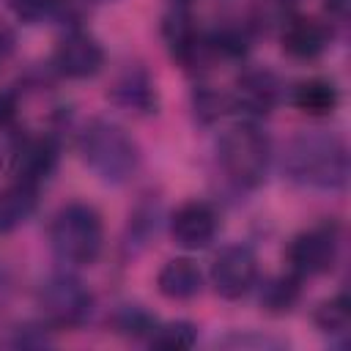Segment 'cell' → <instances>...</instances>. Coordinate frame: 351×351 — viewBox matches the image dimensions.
I'll use <instances>...</instances> for the list:
<instances>
[{
  "label": "cell",
  "mask_w": 351,
  "mask_h": 351,
  "mask_svg": "<svg viewBox=\"0 0 351 351\" xmlns=\"http://www.w3.org/2000/svg\"><path fill=\"white\" fill-rule=\"evenodd\" d=\"M282 173L291 184L304 189H315V192L343 189L348 184L346 140L324 129L293 134L282 151Z\"/></svg>",
  "instance_id": "cell-1"
},
{
  "label": "cell",
  "mask_w": 351,
  "mask_h": 351,
  "mask_svg": "<svg viewBox=\"0 0 351 351\" xmlns=\"http://www.w3.org/2000/svg\"><path fill=\"white\" fill-rule=\"evenodd\" d=\"M82 165L107 186H123L140 167V148L132 134L107 118H90L77 134Z\"/></svg>",
  "instance_id": "cell-2"
},
{
  "label": "cell",
  "mask_w": 351,
  "mask_h": 351,
  "mask_svg": "<svg viewBox=\"0 0 351 351\" xmlns=\"http://www.w3.org/2000/svg\"><path fill=\"white\" fill-rule=\"evenodd\" d=\"M217 162L236 189H255L266 181L271 143L255 121L233 123L217 140Z\"/></svg>",
  "instance_id": "cell-3"
},
{
  "label": "cell",
  "mask_w": 351,
  "mask_h": 351,
  "mask_svg": "<svg viewBox=\"0 0 351 351\" xmlns=\"http://www.w3.org/2000/svg\"><path fill=\"white\" fill-rule=\"evenodd\" d=\"M49 247L58 261L69 266H90L104 247V225L93 206L66 203L55 211L49 222Z\"/></svg>",
  "instance_id": "cell-4"
},
{
  "label": "cell",
  "mask_w": 351,
  "mask_h": 351,
  "mask_svg": "<svg viewBox=\"0 0 351 351\" xmlns=\"http://www.w3.org/2000/svg\"><path fill=\"white\" fill-rule=\"evenodd\" d=\"M38 307L52 326H60V329L82 326L93 313V293L80 277L69 271H58L41 282Z\"/></svg>",
  "instance_id": "cell-5"
},
{
  "label": "cell",
  "mask_w": 351,
  "mask_h": 351,
  "mask_svg": "<svg viewBox=\"0 0 351 351\" xmlns=\"http://www.w3.org/2000/svg\"><path fill=\"white\" fill-rule=\"evenodd\" d=\"M340 239L335 225H318L310 230H302L288 244V263L291 271L299 277H318L326 274L337 261Z\"/></svg>",
  "instance_id": "cell-6"
},
{
  "label": "cell",
  "mask_w": 351,
  "mask_h": 351,
  "mask_svg": "<svg viewBox=\"0 0 351 351\" xmlns=\"http://www.w3.org/2000/svg\"><path fill=\"white\" fill-rule=\"evenodd\" d=\"M258 280V258L247 244H228L211 263V285L222 299H241Z\"/></svg>",
  "instance_id": "cell-7"
},
{
  "label": "cell",
  "mask_w": 351,
  "mask_h": 351,
  "mask_svg": "<svg viewBox=\"0 0 351 351\" xmlns=\"http://www.w3.org/2000/svg\"><path fill=\"white\" fill-rule=\"evenodd\" d=\"M52 66L66 80H88L96 77L104 66V49L101 44L85 33V30H69L60 44L55 47Z\"/></svg>",
  "instance_id": "cell-8"
},
{
  "label": "cell",
  "mask_w": 351,
  "mask_h": 351,
  "mask_svg": "<svg viewBox=\"0 0 351 351\" xmlns=\"http://www.w3.org/2000/svg\"><path fill=\"white\" fill-rule=\"evenodd\" d=\"M282 99V82L280 77L266 66L244 69L236 80L230 104L244 110L247 115H269Z\"/></svg>",
  "instance_id": "cell-9"
},
{
  "label": "cell",
  "mask_w": 351,
  "mask_h": 351,
  "mask_svg": "<svg viewBox=\"0 0 351 351\" xmlns=\"http://www.w3.org/2000/svg\"><path fill=\"white\" fill-rule=\"evenodd\" d=\"M219 230V217L206 200H186L170 217V236L184 250H203L214 241Z\"/></svg>",
  "instance_id": "cell-10"
},
{
  "label": "cell",
  "mask_w": 351,
  "mask_h": 351,
  "mask_svg": "<svg viewBox=\"0 0 351 351\" xmlns=\"http://www.w3.org/2000/svg\"><path fill=\"white\" fill-rule=\"evenodd\" d=\"M58 159H60V145H58V140L49 137V134H33V137L19 140V145H16V151H14L11 167H14L16 181L41 186V184H47L49 176L55 173Z\"/></svg>",
  "instance_id": "cell-11"
},
{
  "label": "cell",
  "mask_w": 351,
  "mask_h": 351,
  "mask_svg": "<svg viewBox=\"0 0 351 351\" xmlns=\"http://www.w3.org/2000/svg\"><path fill=\"white\" fill-rule=\"evenodd\" d=\"M162 36H165V44H167L173 60H178L184 69H197V63H203L208 58L203 33L195 27L192 16L181 8L170 11L162 19Z\"/></svg>",
  "instance_id": "cell-12"
},
{
  "label": "cell",
  "mask_w": 351,
  "mask_h": 351,
  "mask_svg": "<svg viewBox=\"0 0 351 351\" xmlns=\"http://www.w3.org/2000/svg\"><path fill=\"white\" fill-rule=\"evenodd\" d=\"M110 99L115 107L137 115H151L156 112V104H159L156 85L143 66H126L110 85Z\"/></svg>",
  "instance_id": "cell-13"
},
{
  "label": "cell",
  "mask_w": 351,
  "mask_h": 351,
  "mask_svg": "<svg viewBox=\"0 0 351 351\" xmlns=\"http://www.w3.org/2000/svg\"><path fill=\"white\" fill-rule=\"evenodd\" d=\"M282 52L293 60H315L318 55L326 52L332 41V30L313 19V16H291L282 27Z\"/></svg>",
  "instance_id": "cell-14"
},
{
  "label": "cell",
  "mask_w": 351,
  "mask_h": 351,
  "mask_svg": "<svg viewBox=\"0 0 351 351\" xmlns=\"http://www.w3.org/2000/svg\"><path fill=\"white\" fill-rule=\"evenodd\" d=\"M156 288L165 299H173V302L195 299L203 291V271L189 258H173L159 269Z\"/></svg>",
  "instance_id": "cell-15"
},
{
  "label": "cell",
  "mask_w": 351,
  "mask_h": 351,
  "mask_svg": "<svg viewBox=\"0 0 351 351\" xmlns=\"http://www.w3.org/2000/svg\"><path fill=\"white\" fill-rule=\"evenodd\" d=\"M36 206H38V186L14 178V184H8L0 192V233H11L22 228L33 217Z\"/></svg>",
  "instance_id": "cell-16"
},
{
  "label": "cell",
  "mask_w": 351,
  "mask_h": 351,
  "mask_svg": "<svg viewBox=\"0 0 351 351\" xmlns=\"http://www.w3.org/2000/svg\"><path fill=\"white\" fill-rule=\"evenodd\" d=\"M291 101L296 110H302L307 115H332L340 104V90L332 80L313 77V80H304L293 88Z\"/></svg>",
  "instance_id": "cell-17"
},
{
  "label": "cell",
  "mask_w": 351,
  "mask_h": 351,
  "mask_svg": "<svg viewBox=\"0 0 351 351\" xmlns=\"http://www.w3.org/2000/svg\"><path fill=\"white\" fill-rule=\"evenodd\" d=\"M206 38V49L208 55H219V58H228V60H239L250 52V44H252V33L247 25H236V22H225V25H217L211 33H203Z\"/></svg>",
  "instance_id": "cell-18"
},
{
  "label": "cell",
  "mask_w": 351,
  "mask_h": 351,
  "mask_svg": "<svg viewBox=\"0 0 351 351\" xmlns=\"http://www.w3.org/2000/svg\"><path fill=\"white\" fill-rule=\"evenodd\" d=\"M302 277L299 274H282V277H271L269 282H263L261 288V304L269 313H288L302 293Z\"/></svg>",
  "instance_id": "cell-19"
},
{
  "label": "cell",
  "mask_w": 351,
  "mask_h": 351,
  "mask_svg": "<svg viewBox=\"0 0 351 351\" xmlns=\"http://www.w3.org/2000/svg\"><path fill=\"white\" fill-rule=\"evenodd\" d=\"M315 326L329 337H346L351 326V302L346 293H337L315 307Z\"/></svg>",
  "instance_id": "cell-20"
},
{
  "label": "cell",
  "mask_w": 351,
  "mask_h": 351,
  "mask_svg": "<svg viewBox=\"0 0 351 351\" xmlns=\"http://www.w3.org/2000/svg\"><path fill=\"white\" fill-rule=\"evenodd\" d=\"M154 348H165V351H184L192 348L197 340V329L189 321H170V324H156L154 332L148 335Z\"/></svg>",
  "instance_id": "cell-21"
},
{
  "label": "cell",
  "mask_w": 351,
  "mask_h": 351,
  "mask_svg": "<svg viewBox=\"0 0 351 351\" xmlns=\"http://www.w3.org/2000/svg\"><path fill=\"white\" fill-rule=\"evenodd\" d=\"M112 321H115V329L121 335H132V337H145L156 326V318L145 307H140V304H121L115 310Z\"/></svg>",
  "instance_id": "cell-22"
},
{
  "label": "cell",
  "mask_w": 351,
  "mask_h": 351,
  "mask_svg": "<svg viewBox=\"0 0 351 351\" xmlns=\"http://www.w3.org/2000/svg\"><path fill=\"white\" fill-rule=\"evenodd\" d=\"M192 104H195V115L203 121V123H211L217 121L219 115H225V110L230 107V96H222L219 90H211V88H197L195 96H192Z\"/></svg>",
  "instance_id": "cell-23"
},
{
  "label": "cell",
  "mask_w": 351,
  "mask_h": 351,
  "mask_svg": "<svg viewBox=\"0 0 351 351\" xmlns=\"http://www.w3.org/2000/svg\"><path fill=\"white\" fill-rule=\"evenodd\" d=\"M8 5L16 14V19L36 25V22H44L55 14H60L63 0H8Z\"/></svg>",
  "instance_id": "cell-24"
},
{
  "label": "cell",
  "mask_w": 351,
  "mask_h": 351,
  "mask_svg": "<svg viewBox=\"0 0 351 351\" xmlns=\"http://www.w3.org/2000/svg\"><path fill=\"white\" fill-rule=\"evenodd\" d=\"M129 219H132V222H129V230H132V239H134V241L145 244V241L156 233V208H151V206L137 208Z\"/></svg>",
  "instance_id": "cell-25"
},
{
  "label": "cell",
  "mask_w": 351,
  "mask_h": 351,
  "mask_svg": "<svg viewBox=\"0 0 351 351\" xmlns=\"http://www.w3.org/2000/svg\"><path fill=\"white\" fill-rule=\"evenodd\" d=\"M16 118V96L11 90H0V126H11Z\"/></svg>",
  "instance_id": "cell-26"
},
{
  "label": "cell",
  "mask_w": 351,
  "mask_h": 351,
  "mask_svg": "<svg viewBox=\"0 0 351 351\" xmlns=\"http://www.w3.org/2000/svg\"><path fill=\"white\" fill-rule=\"evenodd\" d=\"M49 340L44 337V332H41V326H19V335H16V340H14V346H47Z\"/></svg>",
  "instance_id": "cell-27"
},
{
  "label": "cell",
  "mask_w": 351,
  "mask_h": 351,
  "mask_svg": "<svg viewBox=\"0 0 351 351\" xmlns=\"http://www.w3.org/2000/svg\"><path fill=\"white\" fill-rule=\"evenodd\" d=\"M14 49H16V36H14V30L8 25L0 22V66L8 63V58L14 55Z\"/></svg>",
  "instance_id": "cell-28"
},
{
  "label": "cell",
  "mask_w": 351,
  "mask_h": 351,
  "mask_svg": "<svg viewBox=\"0 0 351 351\" xmlns=\"http://www.w3.org/2000/svg\"><path fill=\"white\" fill-rule=\"evenodd\" d=\"M324 5H326V11L335 16V19H346L348 16V5H351V0H324Z\"/></svg>",
  "instance_id": "cell-29"
},
{
  "label": "cell",
  "mask_w": 351,
  "mask_h": 351,
  "mask_svg": "<svg viewBox=\"0 0 351 351\" xmlns=\"http://www.w3.org/2000/svg\"><path fill=\"white\" fill-rule=\"evenodd\" d=\"M222 343H236V346H241V343H250V340L239 335V337H230V340H222ZM255 343H261V346H280L277 340H266V337H263V340H255Z\"/></svg>",
  "instance_id": "cell-30"
},
{
  "label": "cell",
  "mask_w": 351,
  "mask_h": 351,
  "mask_svg": "<svg viewBox=\"0 0 351 351\" xmlns=\"http://www.w3.org/2000/svg\"><path fill=\"white\" fill-rule=\"evenodd\" d=\"M93 3H110V0H93Z\"/></svg>",
  "instance_id": "cell-31"
},
{
  "label": "cell",
  "mask_w": 351,
  "mask_h": 351,
  "mask_svg": "<svg viewBox=\"0 0 351 351\" xmlns=\"http://www.w3.org/2000/svg\"><path fill=\"white\" fill-rule=\"evenodd\" d=\"M280 3H293V0H280Z\"/></svg>",
  "instance_id": "cell-32"
},
{
  "label": "cell",
  "mask_w": 351,
  "mask_h": 351,
  "mask_svg": "<svg viewBox=\"0 0 351 351\" xmlns=\"http://www.w3.org/2000/svg\"><path fill=\"white\" fill-rule=\"evenodd\" d=\"M176 3H186V0H176Z\"/></svg>",
  "instance_id": "cell-33"
}]
</instances>
